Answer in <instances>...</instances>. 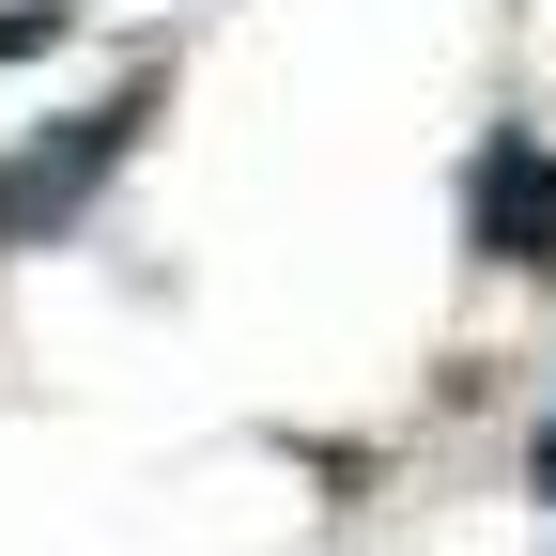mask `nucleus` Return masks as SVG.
<instances>
[{
  "label": "nucleus",
  "instance_id": "f03ea898",
  "mask_svg": "<svg viewBox=\"0 0 556 556\" xmlns=\"http://www.w3.org/2000/svg\"><path fill=\"white\" fill-rule=\"evenodd\" d=\"M526 479H541V495H556V433H541V448H526Z\"/></svg>",
  "mask_w": 556,
  "mask_h": 556
},
{
  "label": "nucleus",
  "instance_id": "f257e3e1",
  "mask_svg": "<svg viewBox=\"0 0 556 556\" xmlns=\"http://www.w3.org/2000/svg\"><path fill=\"white\" fill-rule=\"evenodd\" d=\"M464 232H479V263L556 278V155H541V139H495V155L464 170Z\"/></svg>",
  "mask_w": 556,
  "mask_h": 556
}]
</instances>
